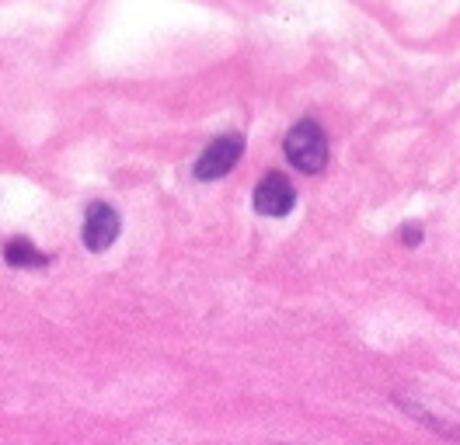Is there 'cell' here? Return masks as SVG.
Masks as SVG:
<instances>
[{"label":"cell","mask_w":460,"mask_h":445,"mask_svg":"<svg viewBox=\"0 0 460 445\" xmlns=\"http://www.w3.org/2000/svg\"><path fill=\"white\" fill-rule=\"evenodd\" d=\"M402 240H404V244H419V240H422L419 226H408V230H402Z\"/></svg>","instance_id":"obj_6"},{"label":"cell","mask_w":460,"mask_h":445,"mask_svg":"<svg viewBox=\"0 0 460 445\" xmlns=\"http://www.w3.org/2000/svg\"><path fill=\"white\" fill-rule=\"evenodd\" d=\"M119 213H115L112 205H105V202H91L84 213V248L94 250V254H102V250H109L119 240Z\"/></svg>","instance_id":"obj_4"},{"label":"cell","mask_w":460,"mask_h":445,"mask_svg":"<svg viewBox=\"0 0 460 445\" xmlns=\"http://www.w3.org/2000/svg\"><path fill=\"white\" fill-rule=\"evenodd\" d=\"M283 153H287V161L296 167V170L317 174V170H324V164H328V136L321 133L317 122L304 118V122H296L287 133Z\"/></svg>","instance_id":"obj_1"},{"label":"cell","mask_w":460,"mask_h":445,"mask_svg":"<svg viewBox=\"0 0 460 445\" xmlns=\"http://www.w3.org/2000/svg\"><path fill=\"white\" fill-rule=\"evenodd\" d=\"M4 261L11 265V268H42L49 257L42 254V250L35 248L31 240L25 237H18V240H11L7 248H4Z\"/></svg>","instance_id":"obj_5"},{"label":"cell","mask_w":460,"mask_h":445,"mask_svg":"<svg viewBox=\"0 0 460 445\" xmlns=\"http://www.w3.org/2000/svg\"><path fill=\"white\" fill-rule=\"evenodd\" d=\"M252 198H255V213H259V216H269V220L289 216L293 205H296V192H293L287 174H279V170H269L259 181V188H255Z\"/></svg>","instance_id":"obj_2"},{"label":"cell","mask_w":460,"mask_h":445,"mask_svg":"<svg viewBox=\"0 0 460 445\" xmlns=\"http://www.w3.org/2000/svg\"><path fill=\"white\" fill-rule=\"evenodd\" d=\"M244 153V139L241 136H217L206 150L199 153V161H196V178L199 181H217V178H224L234 170L237 164V157Z\"/></svg>","instance_id":"obj_3"}]
</instances>
